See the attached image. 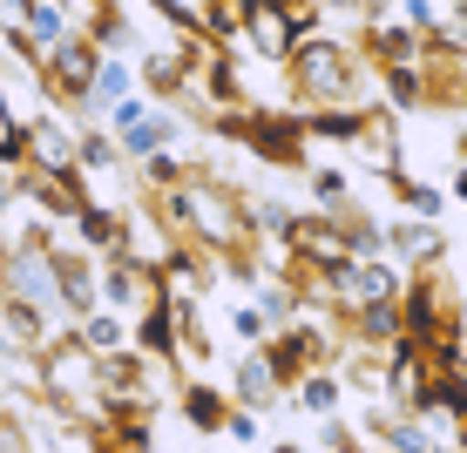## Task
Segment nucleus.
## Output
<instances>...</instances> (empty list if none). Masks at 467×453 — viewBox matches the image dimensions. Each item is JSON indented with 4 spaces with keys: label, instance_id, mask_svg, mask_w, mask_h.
<instances>
[{
    "label": "nucleus",
    "instance_id": "f257e3e1",
    "mask_svg": "<svg viewBox=\"0 0 467 453\" xmlns=\"http://www.w3.org/2000/svg\"><path fill=\"white\" fill-rule=\"evenodd\" d=\"M41 386L47 399H61V407H102V372H95V352L82 338H55V345L41 352Z\"/></svg>",
    "mask_w": 467,
    "mask_h": 453
},
{
    "label": "nucleus",
    "instance_id": "f03ea898",
    "mask_svg": "<svg viewBox=\"0 0 467 453\" xmlns=\"http://www.w3.org/2000/svg\"><path fill=\"white\" fill-rule=\"evenodd\" d=\"M292 55H298V88L312 95L318 108H359L366 102V88L352 82V61L332 41H298Z\"/></svg>",
    "mask_w": 467,
    "mask_h": 453
},
{
    "label": "nucleus",
    "instance_id": "7ed1b4c3",
    "mask_svg": "<svg viewBox=\"0 0 467 453\" xmlns=\"http://www.w3.org/2000/svg\"><path fill=\"white\" fill-rule=\"evenodd\" d=\"M170 217H183V231H197L203 244H217V251H231L237 237H244V217H237V203L223 197L217 183H176Z\"/></svg>",
    "mask_w": 467,
    "mask_h": 453
},
{
    "label": "nucleus",
    "instance_id": "20e7f679",
    "mask_svg": "<svg viewBox=\"0 0 467 453\" xmlns=\"http://www.w3.org/2000/svg\"><path fill=\"white\" fill-rule=\"evenodd\" d=\"M326 284H332V298H339L346 312H373V304H393V298H400L393 271L373 264V257H346V264H332Z\"/></svg>",
    "mask_w": 467,
    "mask_h": 453
},
{
    "label": "nucleus",
    "instance_id": "39448f33",
    "mask_svg": "<svg viewBox=\"0 0 467 453\" xmlns=\"http://www.w3.org/2000/svg\"><path fill=\"white\" fill-rule=\"evenodd\" d=\"M237 35H244L265 61H285V55L298 47V21L278 7V0H271V7H251V14H244V27H237Z\"/></svg>",
    "mask_w": 467,
    "mask_h": 453
},
{
    "label": "nucleus",
    "instance_id": "423d86ee",
    "mask_svg": "<svg viewBox=\"0 0 467 453\" xmlns=\"http://www.w3.org/2000/svg\"><path fill=\"white\" fill-rule=\"evenodd\" d=\"M47 68H55L61 95H88V82H95V55L82 41H55V47H47Z\"/></svg>",
    "mask_w": 467,
    "mask_h": 453
},
{
    "label": "nucleus",
    "instance_id": "0eeeda50",
    "mask_svg": "<svg viewBox=\"0 0 467 453\" xmlns=\"http://www.w3.org/2000/svg\"><path fill=\"white\" fill-rule=\"evenodd\" d=\"M231 386H237V399H244V407H265V399L278 393V365H271V352H244Z\"/></svg>",
    "mask_w": 467,
    "mask_h": 453
},
{
    "label": "nucleus",
    "instance_id": "6e6552de",
    "mask_svg": "<svg viewBox=\"0 0 467 453\" xmlns=\"http://www.w3.org/2000/svg\"><path fill=\"white\" fill-rule=\"evenodd\" d=\"M163 149H170V116L122 122V156H163Z\"/></svg>",
    "mask_w": 467,
    "mask_h": 453
},
{
    "label": "nucleus",
    "instance_id": "1a4fd4ad",
    "mask_svg": "<svg viewBox=\"0 0 467 453\" xmlns=\"http://www.w3.org/2000/svg\"><path fill=\"white\" fill-rule=\"evenodd\" d=\"M75 338H82L95 359H116V352H122V318L116 312H82V332H75Z\"/></svg>",
    "mask_w": 467,
    "mask_h": 453
},
{
    "label": "nucleus",
    "instance_id": "9d476101",
    "mask_svg": "<svg viewBox=\"0 0 467 453\" xmlns=\"http://www.w3.org/2000/svg\"><path fill=\"white\" fill-rule=\"evenodd\" d=\"M298 407L326 419L332 407H339V379H332V372H305V379H298Z\"/></svg>",
    "mask_w": 467,
    "mask_h": 453
},
{
    "label": "nucleus",
    "instance_id": "9b49d317",
    "mask_svg": "<svg viewBox=\"0 0 467 453\" xmlns=\"http://www.w3.org/2000/svg\"><path fill=\"white\" fill-rule=\"evenodd\" d=\"M61 21H68V14H61L55 0H27V41L55 47V41H61Z\"/></svg>",
    "mask_w": 467,
    "mask_h": 453
},
{
    "label": "nucleus",
    "instance_id": "f8f14e48",
    "mask_svg": "<svg viewBox=\"0 0 467 453\" xmlns=\"http://www.w3.org/2000/svg\"><path fill=\"white\" fill-rule=\"evenodd\" d=\"M183 413H190V427H203V433L223 427V407H217L211 386H190V393H183Z\"/></svg>",
    "mask_w": 467,
    "mask_h": 453
},
{
    "label": "nucleus",
    "instance_id": "ddd939ff",
    "mask_svg": "<svg viewBox=\"0 0 467 453\" xmlns=\"http://www.w3.org/2000/svg\"><path fill=\"white\" fill-rule=\"evenodd\" d=\"M393 244L407 251V257H441V231H433V223H400Z\"/></svg>",
    "mask_w": 467,
    "mask_h": 453
},
{
    "label": "nucleus",
    "instance_id": "4468645a",
    "mask_svg": "<svg viewBox=\"0 0 467 453\" xmlns=\"http://www.w3.org/2000/svg\"><path fill=\"white\" fill-rule=\"evenodd\" d=\"M237 332H244V338H265V332H271V318L257 312V304H237Z\"/></svg>",
    "mask_w": 467,
    "mask_h": 453
},
{
    "label": "nucleus",
    "instance_id": "2eb2a0df",
    "mask_svg": "<svg viewBox=\"0 0 467 453\" xmlns=\"http://www.w3.org/2000/svg\"><path fill=\"white\" fill-rule=\"evenodd\" d=\"M21 149V129H14V116H7V102H0V156H14Z\"/></svg>",
    "mask_w": 467,
    "mask_h": 453
},
{
    "label": "nucleus",
    "instance_id": "dca6fc26",
    "mask_svg": "<svg viewBox=\"0 0 467 453\" xmlns=\"http://www.w3.org/2000/svg\"><path fill=\"white\" fill-rule=\"evenodd\" d=\"M223 427H231V440H257V419H251V413H231Z\"/></svg>",
    "mask_w": 467,
    "mask_h": 453
},
{
    "label": "nucleus",
    "instance_id": "f3484780",
    "mask_svg": "<svg viewBox=\"0 0 467 453\" xmlns=\"http://www.w3.org/2000/svg\"><path fill=\"white\" fill-rule=\"evenodd\" d=\"M407 21L413 27H433V0H407Z\"/></svg>",
    "mask_w": 467,
    "mask_h": 453
},
{
    "label": "nucleus",
    "instance_id": "a211bd4d",
    "mask_svg": "<svg viewBox=\"0 0 467 453\" xmlns=\"http://www.w3.org/2000/svg\"><path fill=\"white\" fill-rule=\"evenodd\" d=\"M454 197H461V203H467V170H461V176H454Z\"/></svg>",
    "mask_w": 467,
    "mask_h": 453
},
{
    "label": "nucleus",
    "instance_id": "6ab92c4d",
    "mask_svg": "<svg viewBox=\"0 0 467 453\" xmlns=\"http://www.w3.org/2000/svg\"><path fill=\"white\" fill-rule=\"evenodd\" d=\"M461 7H467V0H461Z\"/></svg>",
    "mask_w": 467,
    "mask_h": 453
}]
</instances>
